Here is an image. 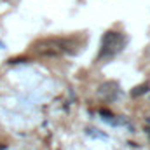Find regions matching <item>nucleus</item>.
Listing matches in <instances>:
<instances>
[{
	"mask_svg": "<svg viewBox=\"0 0 150 150\" xmlns=\"http://www.w3.org/2000/svg\"><path fill=\"white\" fill-rule=\"evenodd\" d=\"M124 45V37L119 33V32H107L103 38H101V51H100V59H105V58H112L115 56Z\"/></svg>",
	"mask_w": 150,
	"mask_h": 150,
	"instance_id": "f257e3e1",
	"label": "nucleus"
},
{
	"mask_svg": "<svg viewBox=\"0 0 150 150\" xmlns=\"http://www.w3.org/2000/svg\"><path fill=\"white\" fill-rule=\"evenodd\" d=\"M117 94H119V86L115 82H105L98 89V96L105 101H113L117 98Z\"/></svg>",
	"mask_w": 150,
	"mask_h": 150,
	"instance_id": "f03ea898",
	"label": "nucleus"
},
{
	"mask_svg": "<svg viewBox=\"0 0 150 150\" xmlns=\"http://www.w3.org/2000/svg\"><path fill=\"white\" fill-rule=\"evenodd\" d=\"M149 87H150L149 82H145V84H142V86H136V87L131 91V96H133V98H136V96H142V94H145V93L149 91Z\"/></svg>",
	"mask_w": 150,
	"mask_h": 150,
	"instance_id": "7ed1b4c3",
	"label": "nucleus"
},
{
	"mask_svg": "<svg viewBox=\"0 0 150 150\" xmlns=\"http://www.w3.org/2000/svg\"><path fill=\"white\" fill-rule=\"evenodd\" d=\"M145 133L149 134V140H150V127H145Z\"/></svg>",
	"mask_w": 150,
	"mask_h": 150,
	"instance_id": "20e7f679",
	"label": "nucleus"
},
{
	"mask_svg": "<svg viewBox=\"0 0 150 150\" xmlns=\"http://www.w3.org/2000/svg\"><path fill=\"white\" fill-rule=\"evenodd\" d=\"M145 122H147V124H150V117H147V119H145Z\"/></svg>",
	"mask_w": 150,
	"mask_h": 150,
	"instance_id": "39448f33",
	"label": "nucleus"
}]
</instances>
